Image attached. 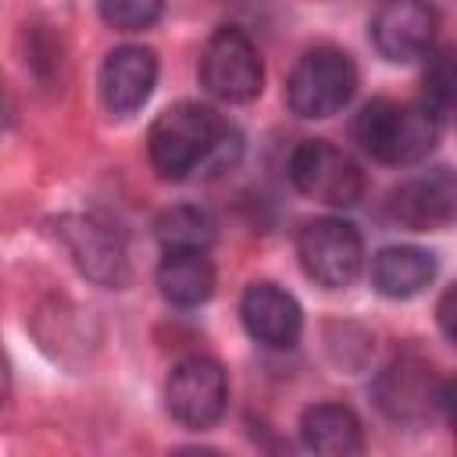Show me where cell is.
I'll use <instances>...</instances> for the list:
<instances>
[{
  "mask_svg": "<svg viewBox=\"0 0 457 457\" xmlns=\"http://www.w3.org/2000/svg\"><path fill=\"white\" fill-rule=\"evenodd\" d=\"M236 132L207 107L196 100H179L168 111H161L150 125L146 136V150H150V164L157 168L161 179H186L196 168H221L228 157V146Z\"/></svg>",
  "mask_w": 457,
  "mask_h": 457,
  "instance_id": "6da1fadb",
  "label": "cell"
},
{
  "mask_svg": "<svg viewBox=\"0 0 457 457\" xmlns=\"http://www.w3.org/2000/svg\"><path fill=\"white\" fill-rule=\"evenodd\" d=\"M436 111L425 104H400L378 96L364 104L353 118V139L382 164H418L436 146Z\"/></svg>",
  "mask_w": 457,
  "mask_h": 457,
  "instance_id": "7a4b0ae2",
  "label": "cell"
},
{
  "mask_svg": "<svg viewBox=\"0 0 457 457\" xmlns=\"http://www.w3.org/2000/svg\"><path fill=\"white\" fill-rule=\"evenodd\" d=\"M353 89L357 68L350 54L336 46H314L296 61L286 82V104L296 118H332L350 104Z\"/></svg>",
  "mask_w": 457,
  "mask_h": 457,
  "instance_id": "3957f363",
  "label": "cell"
},
{
  "mask_svg": "<svg viewBox=\"0 0 457 457\" xmlns=\"http://www.w3.org/2000/svg\"><path fill=\"white\" fill-rule=\"evenodd\" d=\"M296 257L303 275L321 289L350 286L364 268L361 232L343 218H314L296 232Z\"/></svg>",
  "mask_w": 457,
  "mask_h": 457,
  "instance_id": "277c9868",
  "label": "cell"
},
{
  "mask_svg": "<svg viewBox=\"0 0 457 457\" xmlns=\"http://www.w3.org/2000/svg\"><path fill=\"white\" fill-rule=\"evenodd\" d=\"M200 82L211 96L225 104H246L264 86V64L250 36L236 25L211 32L200 54Z\"/></svg>",
  "mask_w": 457,
  "mask_h": 457,
  "instance_id": "5b68a950",
  "label": "cell"
},
{
  "mask_svg": "<svg viewBox=\"0 0 457 457\" xmlns=\"http://www.w3.org/2000/svg\"><path fill=\"white\" fill-rule=\"evenodd\" d=\"M289 182L303 196L328 207H350L364 193V175L357 161L328 139H303L289 154Z\"/></svg>",
  "mask_w": 457,
  "mask_h": 457,
  "instance_id": "8992f818",
  "label": "cell"
},
{
  "mask_svg": "<svg viewBox=\"0 0 457 457\" xmlns=\"http://www.w3.org/2000/svg\"><path fill=\"white\" fill-rule=\"evenodd\" d=\"M168 411L186 428H211L228 407V375L214 357H186L171 368L164 386Z\"/></svg>",
  "mask_w": 457,
  "mask_h": 457,
  "instance_id": "52a82bcc",
  "label": "cell"
},
{
  "mask_svg": "<svg viewBox=\"0 0 457 457\" xmlns=\"http://www.w3.org/2000/svg\"><path fill=\"white\" fill-rule=\"evenodd\" d=\"M61 243L68 246L75 268L96 286H125L129 282V253L121 232L96 214H64L54 221Z\"/></svg>",
  "mask_w": 457,
  "mask_h": 457,
  "instance_id": "ba28073f",
  "label": "cell"
},
{
  "mask_svg": "<svg viewBox=\"0 0 457 457\" xmlns=\"http://www.w3.org/2000/svg\"><path fill=\"white\" fill-rule=\"evenodd\" d=\"M389 221L411 232H436L457 221V171L432 168L400 182L386 200Z\"/></svg>",
  "mask_w": 457,
  "mask_h": 457,
  "instance_id": "9c48e42d",
  "label": "cell"
},
{
  "mask_svg": "<svg viewBox=\"0 0 457 457\" xmlns=\"http://www.w3.org/2000/svg\"><path fill=\"white\" fill-rule=\"evenodd\" d=\"M439 14L428 0H386L371 18V43L393 64L425 57L436 43Z\"/></svg>",
  "mask_w": 457,
  "mask_h": 457,
  "instance_id": "30bf717a",
  "label": "cell"
},
{
  "mask_svg": "<svg viewBox=\"0 0 457 457\" xmlns=\"http://www.w3.org/2000/svg\"><path fill=\"white\" fill-rule=\"evenodd\" d=\"M239 318L246 336L268 350H289L303 332V311L296 296L275 282H250L239 300Z\"/></svg>",
  "mask_w": 457,
  "mask_h": 457,
  "instance_id": "8fae6325",
  "label": "cell"
},
{
  "mask_svg": "<svg viewBox=\"0 0 457 457\" xmlns=\"http://www.w3.org/2000/svg\"><path fill=\"white\" fill-rule=\"evenodd\" d=\"M157 86V54L150 46H118L100 64V100L114 118L136 114Z\"/></svg>",
  "mask_w": 457,
  "mask_h": 457,
  "instance_id": "7c38bea8",
  "label": "cell"
},
{
  "mask_svg": "<svg viewBox=\"0 0 457 457\" xmlns=\"http://www.w3.org/2000/svg\"><path fill=\"white\" fill-rule=\"evenodd\" d=\"M378 407L396 418V421H414L421 418L432 403H439V382L432 378V368L418 357H400L393 361L378 382H375Z\"/></svg>",
  "mask_w": 457,
  "mask_h": 457,
  "instance_id": "4fadbf2b",
  "label": "cell"
},
{
  "mask_svg": "<svg viewBox=\"0 0 457 457\" xmlns=\"http://www.w3.org/2000/svg\"><path fill=\"white\" fill-rule=\"evenodd\" d=\"M300 439L307 450L325 457H350L364 450L361 418L343 403H314L300 418Z\"/></svg>",
  "mask_w": 457,
  "mask_h": 457,
  "instance_id": "5bb4252c",
  "label": "cell"
},
{
  "mask_svg": "<svg viewBox=\"0 0 457 457\" xmlns=\"http://www.w3.org/2000/svg\"><path fill=\"white\" fill-rule=\"evenodd\" d=\"M436 278V257L418 246H386L371 257V286L389 300H411Z\"/></svg>",
  "mask_w": 457,
  "mask_h": 457,
  "instance_id": "9a60e30c",
  "label": "cell"
},
{
  "mask_svg": "<svg viewBox=\"0 0 457 457\" xmlns=\"http://www.w3.org/2000/svg\"><path fill=\"white\" fill-rule=\"evenodd\" d=\"M157 289L175 307H200L214 293V264L207 250H164L157 264Z\"/></svg>",
  "mask_w": 457,
  "mask_h": 457,
  "instance_id": "2e32d148",
  "label": "cell"
},
{
  "mask_svg": "<svg viewBox=\"0 0 457 457\" xmlns=\"http://www.w3.org/2000/svg\"><path fill=\"white\" fill-rule=\"evenodd\" d=\"M154 232H157L164 250H207L214 243V236H218L214 218L207 211H200V207H189V204L168 207L157 218Z\"/></svg>",
  "mask_w": 457,
  "mask_h": 457,
  "instance_id": "e0dca14e",
  "label": "cell"
},
{
  "mask_svg": "<svg viewBox=\"0 0 457 457\" xmlns=\"http://www.w3.org/2000/svg\"><path fill=\"white\" fill-rule=\"evenodd\" d=\"M425 96L432 111H457V43L443 46L425 71Z\"/></svg>",
  "mask_w": 457,
  "mask_h": 457,
  "instance_id": "ac0fdd59",
  "label": "cell"
},
{
  "mask_svg": "<svg viewBox=\"0 0 457 457\" xmlns=\"http://www.w3.org/2000/svg\"><path fill=\"white\" fill-rule=\"evenodd\" d=\"M164 14V0H100V18L118 32H143Z\"/></svg>",
  "mask_w": 457,
  "mask_h": 457,
  "instance_id": "d6986e66",
  "label": "cell"
},
{
  "mask_svg": "<svg viewBox=\"0 0 457 457\" xmlns=\"http://www.w3.org/2000/svg\"><path fill=\"white\" fill-rule=\"evenodd\" d=\"M436 321H439L443 336H446L450 343H457V282L443 289V296H439V303H436Z\"/></svg>",
  "mask_w": 457,
  "mask_h": 457,
  "instance_id": "ffe728a7",
  "label": "cell"
},
{
  "mask_svg": "<svg viewBox=\"0 0 457 457\" xmlns=\"http://www.w3.org/2000/svg\"><path fill=\"white\" fill-rule=\"evenodd\" d=\"M439 407L446 411V418H450V425H453V432H457V378L439 382Z\"/></svg>",
  "mask_w": 457,
  "mask_h": 457,
  "instance_id": "44dd1931",
  "label": "cell"
}]
</instances>
